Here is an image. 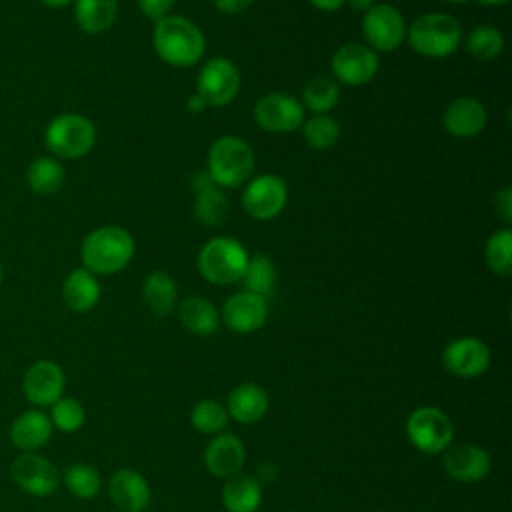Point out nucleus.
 Segmentation results:
<instances>
[{"instance_id": "obj_30", "label": "nucleus", "mask_w": 512, "mask_h": 512, "mask_svg": "<svg viewBox=\"0 0 512 512\" xmlns=\"http://www.w3.org/2000/svg\"><path fill=\"white\" fill-rule=\"evenodd\" d=\"M26 180L32 192L48 196L58 192L64 184V168L58 160L50 156H40L28 166Z\"/></svg>"}, {"instance_id": "obj_15", "label": "nucleus", "mask_w": 512, "mask_h": 512, "mask_svg": "<svg viewBox=\"0 0 512 512\" xmlns=\"http://www.w3.org/2000/svg\"><path fill=\"white\" fill-rule=\"evenodd\" d=\"M442 366L460 378H474L488 370L490 350L474 336H462L446 344L442 350Z\"/></svg>"}, {"instance_id": "obj_35", "label": "nucleus", "mask_w": 512, "mask_h": 512, "mask_svg": "<svg viewBox=\"0 0 512 512\" xmlns=\"http://www.w3.org/2000/svg\"><path fill=\"white\" fill-rule=\"evenodd\" d=\"M504 48V36L494 26H476L466 36V50L476 60H494Z\"/></svg>"}, {"instance_id": "obj_37", "label": "nucleus", "mask_w": 512, "mask_h": 512, "mask_svg": "<svg viewBox=\"0 0 512 512\" xmlns=\"http://www.w3.org/2000/svg\"><path fill=\"white\" fill-rule=\"evenodd\" d=\"M302 128H304L306 142L316 150H328L330 146L336 144L340 136L338 122L328 114H316L308 118L306 122H302Z\"/></svg>"}, {"instance_id": "obj_21", "label": "nucleus", "mask_w": 512, "mask_h": 512, "mask_svg": "<svg viewBox=\"0 0 512 512\" xmlns=\"http://www.w3.org/2000/svg\"><path fill=\"white\" fill-rule=\"evenodd\" d=\"M488 114L480 100L462 96L452 100L442 114V126L454 138H474L486 126Z\"/></svg>"}, {"instance_id": "obj_3", "label": "nucleus", "mask_w": 512, "mask_h": 512, "mask_svg": "<svg viewBox=\"0 0 512 512\" xmlns=\"http://www.w3.org/2000/svg\"><path fill=\"white\" fill-rule=\"evenodd\" d=\"M408 44L426 58H446L460 48L462 28L450 14L430 12L418 16L406 30Z\"/></svg>"}, {"instance_id": "obj_18", "label": "nucleus", "mask_w": 512, "mask_h": 512, "mask_svg": "<svg viewBox=\"0 0 512 512\" xmlns=\"http://www.w3.org/2000/svg\"><path fill=\"white\" fill-rule=\"evenodd\" d=\"M108 496L120 512H144L152 500L146 478L132 468H120L110 476Z\"/></svg>"}, {"instance_id": "obj_44", "label": "nucleus", "mask_w": 512, "mask_h": 512, "mask_svg": "<svg viewBox=\"0 0 512 512\" xmlns=\"http://www.w3.org/2000/svg\"><path fill=\"white\" fill-rule=\"evenodd\" d=\"M48 8H64V6H68L72 0H42Z\"/></svg>"}, {"instance_id": "obj_27", "label": "nucleus", "mask_w": 512, "mask_h": 512, "mask_svg": "<svg viewBox=\"0 0 512 512\" xmlns=\"http://www.w3.org/2000/svg\"><path fill=\"white\" fill-rule=\"evenodd\" d=\"M118 14V0H76L74 18L80 30L100 34L108 30Z\"/></svg>"}, {"instance_id": "obj_32", "label": "nucleus", "mask_w": 512, "mask_h": 512, "mask_svg": "<svg viewBox=\"0 0 512 512\" xmlns=\"http://www.w3.org/2000/svg\"><path fill=\"white\" fill-rule=\"evenodd\" d=\"M484 260L494 274L502 278H508L512 274V230L510 228H500L492 232L484 248Z\"/></svg>"}, {"instance_id": "obj_39", "label": "nucleus", "mask_w": 512, "mask_h": 512, "mask_svg": "<svg viewBox=\"0 0 512 512\" xmlns=\"http://www.w3.org/2000/svg\"><path fill=\"white\" fill-rule=\"evenodd\" d=\"M138 8L142 10V14H146L152 20H160L164 16H168L174 0H136Z\"/></svg>"}, {"instance_id": "obj_1", "label": "nucleus", "mask_w": 512, "mask_h": 512, "mask_svg": "<svg viewBox=\"0 0 512 512\" xmlns=\"http://www.w3.org/2000/svg\"><path fill=\"white\" fill-rule=\"evenodd\" d=\"M152 46L166 64L186 68L202 58L206 42L192 20L184 16H164L152 30Z\"/></svg>"}, {"instance_id": "obj_23", "label": "nucleus", "mask_w": 512, "mask_h": 512, "mask_svg": "<svg viewBox=\"0 0 512 512\" xmlns=\"http://www.w3.org/2000/svg\"><path fill=\"white\" fill-rule=\"evenodd\" d=\"M196 218L204 226H220L228 216V198L220 186H216L208 174L196 176Z\"/></svg>"}, {"instance_id": "obj_10", "label": "nucleus", "mask_w": 512, "mask_h": 512, "mask_svg": "<svg viewBox=\"0 0 512 512\" xmlns=\"http://www.w3.org/2000/svg\"><path fill=\"white\" fill-rule=\"evenodd\" d=\"M362 36L374 52L396 50L406 38L404 18L392 4H374L364 12Z\"/></svg>"}, {"instance_id": "obj_38", "label": "nucleus", "mask_w": 512, "mask_h": 512, "mask_svg": "<svg viewBox=\"0 0 512 512\" xmlns=\"http://www.w3.org/2000/svg\"><path fill=\"white\" fill-rule=\"evenodd\" d=\"M494 212L498 214V218L504 222V224H510L512 222V190L506 186L502 190H498L494 194Z\"/></svg>"}, {"instance_id": "obj_11", "label": "nucleus", "mask_w": 512, "mask_h": 512, "mask_svg": "<svg viewBox=\"0 0 512 512\" xmlns=\"http://www.w3.org/2000/svg\"><path fill=\"white\" fill-rule=\"evenodd\" d=\"M66 374L54 360L32 362L22 376V394L36 408H50L64 396Z\"/></svg>"}, {"instance_id": "obj_33", "label": "nucleus", "mask_w": 512, "mask_h": 512, "mask_svg": "<svg viewBox=\"0 0 512 512\" xmlns=\"http://www.w3.org/2000/svg\"><path fill=\"white\" fill-rule=\"evenodd\" d=\"M228 412L226 406L214 398H204L194 404L190 412L192 426L202 434H220L228 426Z\"/></svg>"}, {"instance_id": "obj_26", "label": "nucleus", "mask_w": 512, "mask_h": 512, "mask_svg": "<svg viewBox=\"0 0 512 512\" xmlns=\"http://www.w3.org/2000/svg\"><path fill=\"white\" fill-rule=\"evenodd\" d=\"M222 504L228 512H256L262 504V484L254 476L236 474L222 488Z\"/></svg>"}, {"instance_id": "obj_47", "label": "nucleus", "mask_w": 512, "mask_h": 512, "mask_svg": "<svg viewBox=\"0 0 512 512\" xmlns=\"http://www.w3.org/2000/svg\"><path fill=\"white\" fill-rule=\"evenodd\" d=\"M2 280H4V270H2V264H0V284H2Z\"/></svg>"}, {"instance_id": "obj_14", "label": "nucleus", "mask_w": 512, "mask_h": 512, "mask_svg": "<svg viewBox=\"0 0 512 512\" xmlns=\"http://www.w3.org/2000/svg\"><path fill=\"white\" fill-rule=\"evenodd\" d=\"M378 56L366 44H344L340 46L330 60L332 74L348 84V86H362L370 82L378 72Z\"/></svg>"}, {"instance_id": "obj_7", "label": "nucleus", "mask_w": 512, "mask_h": 512, "mask_svg": "<svg viewBox=\"0 0 512 512\" xmlns=\"http://www.w3.org/2000/svg\"><path fill=\"white\" fill-rule=\"evenodd\" d=\"M410 444L424 454H442L454 440V426L448 414L436 406H420L406 420Z\"/></svg>"}, {"instance_id": "obj_6", "label": "nucleus", "mask_w": 512, "mask_h": 512, "mask_svg": "<svg viewBox=\"0 0 512 512\" xmlns=\"http://www.w3.org/2000/svg\"><path fill=\"white\" fill-rule=\"evenodd\" d=\"M44 140L56 156L76 160L86 156L96 144V128L86 116L68 112L50 120Z\"/></svg>"}, {"instance_id": "obj_28", "label": "nucleus", "mask_w": 512, "mask_h": 512, "mask_svg": "<svg viewBox=\"0 0 512 512\" xmlns=\"http://www.w3.org/2000/svg\"><path fill=\"white\" fill-rule=\"evenodd\" d=\"M176 296H178V288L174 278L168 272L154 270L146 276L142 284V298H144V304L154 314L166 316L168 312H172L176 304Z\"/></svg>"}, {"instance_id": "obj_45", "label": "nucleus", "mask_w": 512, "mask_h": 512, "mask_svg": "<svg viewBox=\"0 0 512 512\" xmlns=\"http://www.w3.org/2000/svg\"><path fill=\"white\" fill-rule=\"evenodd\" d=\"M480 4H486V6H500V4H506L508 0H478Z\"/></svg>"}, {"instance_id": "obj_43", "label": "nucleus", "mask_w": 512, "mask_h": 512, "mask_svg": "<svg viewBox=\"0 0 512 512\" xmlns=\"http://www.w3.org/2000/svg\"><path fill=\"white\" fill-rule=\"evenodd\" d=\"M344 4H348L350 8H354V10H362V12H366L368 8H372L374 6V0H344Z\"/></svg>"}, {"instance_id": "obj_19", "label": "nucleus", "mask_w": 512, "mask_h": 512, "mask_svg": "<svg viewBox=\"0 0 512 512\" xmlns=\"http://www.w3.org/2000/svg\"><path fill=\"white\" fill-rule=\"evenodd\" d=\"M246 462V450L236 434L220 432L204 448V464L210 474L218 478H232L240 474Z\"/></svg>"}, {"instance_id": "obj_29", "label": "nucleus", "mask_w": 512, "mask_h": 512, "mask_svg": "<svg viewBox=\"0 0 512 512\" xmlns=\"http://www.w3.org/2000/svg\"><path fill=\"white\" fill-rule=\"evenodd\" d=\"M246 292L270 298L276 288V268L274 262L266 254H254L248 256V264L244 268V274L240 278Z\"/></svg>"}, {"instance_id": "obj_34", "label": "nucleus", "mask_w": 512, "mask_h": 512, "mask_svg": "<svg viewBox=\"0 0 512 512\" xmlns=\"http://www.w3.org/2000/svg\"><path fill=\"white\" fill-rule=\"evenodd\" d=\"M340 98V88L332 78L326 76H316L312 78L302 92V102L308 110L316 114H326L330 112Z\"/></svg>"}, {"instance_id": "obj_17", "label": "nucleus", "mask_w": 512, "mask_h": 512, "mask_svg": "<svg viewBox=\"0 0 512 512\" xmlns=\"http://www.w3.org/2000/svg\"><path fill=\"white\" fill-rule=\"evenodd\" d=\"M442 466L452 480L472 484L484 480L490 472V456L476 444H450L442 452Z\"/></svg>"}, {"instance_id": "obj_8", "label": "nucleus", "mask_w": 512, "mask_h": 512, "mask_svg": "<svg viewBox=\"0 0 512 512\" xmlns=\"http://www.w3.org/2000/svg\"><path fill=\"white\" fill-rule=\"evenodd\" d=\"M10 478L22 492L46 498L56 492L62 474L46 456L38 452H20L10 464Z\"/></svg>"}, {"instance_id": "obj_42", "label": "nucleus", "mask_w": 512, "mask_h": 512, "mask_svg": "<svg viewBox=\"0 0 512 512\" xmlns=\"http://www.w3.org/2000/svg\"><path fill=\"white\" fill-rule=\"evenodd\" d=\"M206 108H208V104L204 102V98L200 94H194V96L188 98V110L190 112H202Z\"/></svg>"}, {"instance_id": "obj_41", "label": "nucleus", "mask_w": 512, "mask_h": 512, "mask_svg": "<svg viewBox=\"0 0 512 512\" xmlns=\"http://www.w3.org/2000/svg\"><path fill=\"white\" fill-rule=\"evenodd\" d=\"M308 2L324 12H334V10L342 8V4H344V0H308Z\"/></svg>"}, {"instance_id": "obj_4", "label": "nucleus", "mask_w": 512, "mask_h": 512, "mask_svg": "<svg viewBox=\"0 0 512 512\" xmlns=\"http://www.w3.org/2000/svg\"><path fill=\"white\" fill-rule=\"evenodd\" d=\"M254 152L238 136H220L208 150L210 180L220 188H236L252 176Z\"/></svg>"}, {"instance_id": "obj_24", "label": "nucleus", "mask_w": 512, "mask_h": 512, "mask_svg": "<svg viewBox=\"0 0 512 512\" xmlns=\"http://www.w3.org/2000/svg\"><path fill=\"white\" fill-rule=\"evenodd\" d=\"M62 298L74 312H88L100 300V282L86 268L72 270L62 284Z\"/></svg>"}, {"instance_id": "obj_9", "label": "nucleus", "mask_w": 512, "mask_h": 512, "mask_svg": "<svg viewBox=\"0 0 512 512\" xmlns=\"http://www.w3.org/2000/svg\"><path fill=\"white\" fill-rule=\"evenodd\" d=\"M240 90V72L228 58H210L204 62L196 80V94L212 108L230 104Z\"/></svg>"}, {"instance_id": "obj_20", "label": "nucleus", "mask_w": 512, "mask_h": 512, "mask_svg": "<svg viewBox=\"0 0 512 512\" xmlns=\"http://www.w3.org/2000/svg\"><path fill=\"white\" fill-rule=\"evenodd\" d=\"M54 434L50 416L40 408L20 412L8 430V438L18 452H38Z\"/></svg>"}, {"instance_id": "obj_40", "label": "nucleus", "mask_w": 512, "mask_h": 512, "mask_svg": "<svg viewBox=\"0 0 512 512\" xmlns=\"http://www.w3.org/2000/svg\"><path fill=\"white\" fill-rule=\"evenodd\" d=\"M254 0H214L216 8L224 14H240L244 12Z\"/></svg>"}, {"instance_id": "obj_36", "label": "nucleus", "mask_w": 512, "mask_h": 512, "mask_svg": "<svg viewBox=\"0 0 512 512\" xmlns=\"http://www.w3.org/2000/svg\"><path fill=\"white\" fill-rule=\"evenodd\" d=\"M50 422L56 430L64 432V434H72L76 430H80L86 422V410L84 406L72 398V396H62L60 400H56L50 406Z\"/></svg>"}, {"instance_id": "obj_13", "label": "nucleus", "mask_w": 512, "mask_h": 512, "mask_svg": "<svg viewBox=\"0 0 512 512\" xmlns=\"http://www.w3.org/2000/svg\"><path fill=\"white\" fill-rule=\"evenodd\" d=\"M254 120L268 132H292L304 122V106L290 94L272 92L256 102Z\"/></svg>"}, {"instance_id": "obj_31", "label": "nucleus", "mask_w": 512, "mask_h": 512, "mask_svg": "<svg viewBox=\"0 0 512 512\" xmlns=\"http://www.w3.org/2000/svg\"><path fill=\"white\" fill-rule=\"evenodd\" d=\"M66 490L80 498V500H92L100 488H102V476L100 472L86 464V462H74L70 464L64 472H62V480H60Z\"/></svg>"}, {"instance_id": "obj_25", "label": "nucleus", "mask_w": 512, "mask_h": 512, "mask_svg": "<svg viewBox=\"0 0 512 512\" xmlns=\"http://www.w3.org/2000/svg\"><path fill=\"white\" fill-rule=\"evenodd\" d=\"M182 326L196 336H210L220 326V312L202 296H186L178 306Z\"/></svg>"}, {"instance_id": "obj_2", "label": "nucleus", "mask_w": 512, "mask_h": 512, "mask_svg": "<svg viewBox=\"0 0 512 512\" xmlns=\"http://www.w3.org/2000/svg\"><path fill=\"white\" fill-rule=\"evenodd\" d=\"M134 256V240L120 226H100L92 230L80 246V258L92 274H114L128 266Z\"/></svg>"}, {"instance_id": "obj_16", "label": "nucleus", "mask_w": 512, "mask_h": 512, "mask_svg": "<svg viewBox=\"0 0 512 512\" xmlns=\"http://www.w3.org/2000/svg\"><path fill=\"white\" fill-rule=\"evenodd\" d=\"M268 318V300L246 290L228 296L222 306L220 320L236 334H250L264 326Z\"/></svg>"}, {"instance_id": "obj_22", "label": "nucleus", "mask_w": 512, "mask_h": 512, "mask_svg": "<svg viewBox=\"0 0 512 512\" xmlns=\"http://www.w3.org/2000/svg\"><path fill=\"white\" fill-rule=\"evenodd\" d=\"M268 394L254 382L238 384L226 400V412L240 424H254L268 412Z\"/></svg>"}, {"instance_id": "obj_12", "label": "nucleus", "mask_w": 512, "mask_h": 512, "mask_svg": "<svg viewBox=\"0 0 512 512\" xmlns=\"http://www.w3.org/2000/svg\"><path fill=\"white\" fill-rule=\"evenodd\" d=\"M288 200L286 182L276 174H260L248 180L242 206L254 220H272L276 218Z\"/></svg>"}, {"instance_id": "obj_46", "label": "nucleus", "mask_w": 512, "mask_h": 512, "mask_svg": "<svg viewBox=\"0 0 512 512\" xmlns=\"http://www.w3.org/2000/svg\"><path fill=\"white\" fill-rule=\"evenodd\" d=\"M446 2H452V4H462V2H466V0H446Z\"/></svg>"}, {"instance_id": "obj_5", "label": "nucleus", "mask_w": 512, "mask_h": 512, "mask_svg": "<svg viewBox=\"0 0 512 512\" xmlns=\"http://www.w3.org/2000/svg\"><path fill=\"white\" fill-rule=\"evenodd\" d=\"M246 264V248L228 236H216L208 240L198 254V270L202 278L218 286L240 282Z\"/></svg>"}]
</instances>
